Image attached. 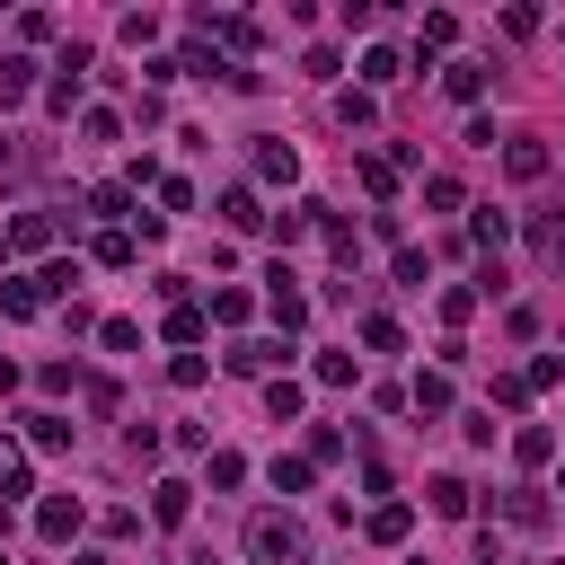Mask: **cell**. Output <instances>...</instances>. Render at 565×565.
<instances>
[{"instance_id": "6da1fadb", "label": "cell", "mask_w": 565, "mask_h": 565, "mask_svg": "<svg viewBox=\"0 0 565 565\" xmlns=\"http://www.w3.org/2000/svg\"><path fill=\"white\" fill-rule=\"evenodd\" d=\"M247 556H256V565H309V530H300L291 512H256V521H247Z\"/></svg>"}, {"instance_id": "7a4b0ae2", "label": "cell", "mask_w": 565, "mask_h": 565, "mask_svg": "<svg viewBox=\"0 0 565 565\" xmlns=\"http://www.w3.org/2000/svg\"><path fill=\"white\" fill-rule=\"evenodd\" d=\"M265 309H274V327H300V318H309V291L291 282V265L265 274Z\"/></svg>"}, {"instance_id": "3957f363", "label": "cell", "mask_w": 565, "mask_h": 565, "mask_svg": "<svg viewBox=\"0 0 565 565\" xmlns=\"http://www.w3.org/2000/svg\"><path fill=\"white\" fill-rule=\"evenodd\" d=\"M282 353H291V344H274V335H238V344H230L221 362H230V371H247V380H265V371H274Z\"/></svg>"}, {"instance_id": "277c9868", "label": "cell", "mask_w": 565, "mask_h": 565, "mask_svg": "<svg viewBox=\"0 0 565 565\" xmlns=\"http://www.w3.org/2000/svg\"><path fill=\"white\" fill-rule=\"evenodd\" d=\"M44 238H53V221H44V212H18V221L0 230V256H35Z\"/></svg>"}, {"instance_id": "5b68a950", "label": "cell", "mask_w": 565, "mask_h": 565, "mask_svg": "<svg viewBox=\"0 0 565 565\" xmlns=\"http://www.w3.org/2000/svg\"><path fill=\"white\" fill-rule=\"evenodd\" d=\"M35 530H44L53 547H62V539L79 530V494H44V503H35Z\"/></svg>"}, {"instance_id": "8992f818", "label": "cell", "mask_w": 565, "mask_h": 565, "mask_svg": "<svg viewBox=\"0 0 565 565\" xmlns=\"http://www.w3.org/2000/svg\"><path fill=\"white\" fill-rule=\"evenodd\" d=\"M150 512H159V521L177 530V521L194 512V486H185V477H159V486H150Z\"/></svg>"}, {"instance_id": "52a82bcc", "label": "cell", "mask_w": 565, "mask_h": 565, "mask_svg": "<svg viewBox=\"0 0 565 565\" xmlns=\"http://www.w3.org/2000/svg\"><path fill=\"white\" fill-rule=\"evenodd\" d=\"M256 177L291 185V177H300V150H291V141H256Z\"/></svg>"}, {"instance_id": "ba28073f", "label": "cell", "mask_w": 565, "mask_h": 565, "mask_svg": "<svg viewBox=\"0 0 565 565\" xmlns=\"http://www.w3.org/2000/svg\"><path fill=\"white\" fill-rule=\"evenodd\" d=\"M512 459H521V468H547V459H556V433H547V424H521V433H512Z\"/></svg>"}, {"instance_id": "9c48e42d", "label": "cell", "mask_w": 565, "mask_h": 565, "mask_svg": "<svg viewBox=\"0 0 565 565\" xmlns=\"http://www.w3.org/2000/svg\"><path fill=\"white\" fill-rule=\"evenodd\" d=\"M503 168L530 185V177H547V141H503Z\"/></svg>"}, {"instance_id": "30bf717a", "label": "cell", "mask_w": 565, "mask_h": 565, "mask_svg": "<svg viewBox=\"0 0 565 565\" xmlns=\"http://www.w3.org/2000/svg\"><path fill=\"white\" fill-rule=\"evenodd\" d=\"M203 26H212V35H221V44H230V53H247V44H256V18H230V9H221V18H212V9H203Z\"/></svg>"}, {"instance_id": "8fae6325", "label": "cell", "mask_w": 565, "mask_h": 565, "mask_svg": "<svg viewBox=\"0 0 565 565\" xmlns=\"http://www.w3.org/2000/svg\"><path fill=\"white\" fill-rule=\"evenodd\" d=\"M441 88H450L459 106H477V97H486V71H477V62H450V71H441Z\"/></svg>"}, {"instance_id": "7c38bea8", "label": "cell", "mask_w": 565, "mask_h": 565, "mask_svg": "<svg viewBox=\"0 0 565 565\" xmlns=\"http://www.w3.org/2000/svg\"><path fill=\"white\" fill-rule=\"evenodd\" d=\"M406 397H415L424 415H441V406H450V371H415V388H406Z\"/></svg>"}, {"instance_id": "4fadbf2b", "label": "cell", "mask_w": 565, "mask_h": 565, "mask_svg": "<svg viewBox=\"0 0 565 565\" xmlns=\"http://www.w3.org/2000/svg\"><path fill=\"white\" fill-rule=\"evenodd\" d=\"M424 503H433L441 521H459V512H468V486H459V477H433V486H424Z\"/></svg>"}, {"instance_id": "5bb4252c", "label": "cell", "mask_w": 565, "mask_h": 565, "mask_svg": "<svg viewBox=\"0 0 565 565\" xmlns=\"http://www.w3.org/2000/svg\"><path fill=\"white\" fill-rule=\"evenodd\" d=\"M406 530H415V512H406V503H380V512H371V539H380V547H397Z\"/></svg>"}, {"instance_id": "9a60e30c", "label": "cell", "mask_w": 565, "mask_h": 565, "mask_svg": "<svg viewBox=\"0 0 565 565\" xmlns=\"http://www.w3.org/2000/svg\"><path fill=\"white\" fill-rule=\"evenodd\" d=\"M26 88H35V62H26V53H9V62H0V106H18Z\"/></svg>"}, {"instance_id": "2e32d148", "label": "cell", "mask_w": 565, "mask_h": 565, "mask_svg": "<svg viewBox=\"0 0 565 565\" xmlns=\"http://www.w3.org/2000/svg\"><path fill=\"white\" fill-rule=\"evenodd\" d=\"M18 494H26V450L0 441V503H18Z\"/></svg>"}, {"instance_id": "e0dca14e", "label": "cell", "mask_w": 565, "mask_h": 565, "mask_svg": "<svg viewBox=\"0 0 565 565\" xmlns=\"http://www.w3.org/2000/svg\"><path fill=\"white\" fill-rule=\"evenodd\" d=\"M371 115H380V106H371V88H344V97H335V124H344V132H362Z\"/></svg>"}, {"instance_id": "ac0fdd59", "label": "cell", "mask_w": 565, "mask_h": 565, "mask_svg": "<svg viewBox=\"0 0 565 565\" xmlns=\"http://www.w3.org/2000/svg\"><path fill=\"white\" fill-rule=\"evenodd\" d=\"M88 212H97V221H132V185H97Z\"/></svg>"}, {"instance_id": "d6986e66", "label": "cell", "mask_w": 565, "mask_h": 565, "mask_svg": "<svg viewBox=\"0 0 565 565\" xmlns=\"http://www.w3.org/2000/svg\"><path fill=\"white\" fill-rule=\"evenodd\" d=\"M221 221H230V230H256L265 212H256V194H247V185H230V194H221Z\"/></svg>"}, {"instance_id": "ffe728a7", "label": "cell", "mask_w": 565, "mask_h": 565, "mask_svg": "<svg viewBox=\"0 0 565 565\" xmlns=\"http://www.w3.org/2000/svg\"><path fill=\"white\" fill-rule=\"evenodd\" d=\"M0 309H9V318H35V309H44V291H35V274H18V282L0 291Z\"/></svg>"}, {"instance_id": "44dd1931", "label": "cell", "mask_w": 565, "mask_h": 565, "mask_svg": "<svg viewBox=\"0 0 565 565\" xmlns=\"http://www.w3.org/2000/svg\"><path fill=\"white\" fill-rule=\"evenodd\" d=\"M203 335V309L194 300H168V344H194Z\"/></svg>"}, {"instance_id": "7402d4cb", "label": "cell", "mask_w": 565, "mask_h": 565, "mask_svg": "<svg viewBox=\"0 0 565 565\" xmlns=\"http://www.w3.org/2000/svg\"><path fill=\"white\" fill-rule=\"evenodd\" d=\"M362 344H371V353H397L406 335H397V318H388V309H371V318H362Z\"/></svg>"}, {"instance_id": "603a6c76", "label": "cell", "mask_w": 565, "mask_h": 565, "mask_svg": "<svg viewBox=\"0 0 565 565\" xmlns=\"http://www.w3.org/2000/svg\"><path fill=\"white\" fill-rule=\"evenodd\" d=\"M265 415L291 424V415H300V380H265Z\"/></svg>"}, {"instance_id": "cb8c5ba5", "label": "cell", "mask_w": 565, "mask_h": 565, "mask_svg": "<svg viewBox=\"0 0 565 565\" xmlns=\"http://www.w3.org/2000/svg\"><path fill=\"white\" fill-rule=\"evenodd\" d=\"M26 441H35V450H62V441H71V415H26Z\"/></svg>"}, {"instance_id": "d4e9b609", "label": "cell", "mask_w": 565, "mask_h": 565, "mask_svg": "<svg viewBox=\"0 0 565 565\" xmlns=\"http://www.w3.org/2000/svg\"><path fill=\"white\" fill-rule=\"evenodd\" d=\"M309 477H318V468H309L300 450H291V459H274V494H309Z\"/></svg>"}, {"instance_id": "484cf974", "label": "cell", "mask_w": 565, "mask_h": 565, "mask_svg": "<svg viewBox=\"0 0 565 565\" xmlns=\"http://www.w3.org/2000/svg\"><path fill=\"white\" fill-rule=\"evenodd\" d=\"M362 185L388 203V194H397V159H380V150H371V159H362Z\"/></svg>"}, {"instance_id": "4316f807", "label": "cell", "mask_w": 565, "mask_h": 565, "mask_svg": "<svg viewBox=\"0 0 565 565\" xmlns=\"http://www.w3.org/2000/svg\"><path fill=\"white\" fill-rule=\"evenodd\" d=\"M300 459H309V468H327V459H344V433H335V424H318V433H309V450H300Z\"/></svg>"}, {"instance_id": "83f0119b", "label": "cell", "mask_w": 565, "mask_h": 565, "mask_svg": "<svg viewBox=\"0 0 565 565\" xmlns=\"http://www.w3.org/2000/svg\"><path fill=\"white\" fill-rule=\"evenodd\" d=\"M362 79H371V88H388V79H397V53H388V44H371V53H362Z\"/></svg>"}, {"instance_id": "f1b7e54d", "label": "cell", "mask_w": 565, "mask_h": 565, "mask_svg": "<svg viewBox=\"0 0 565 565\" xmlns=\"http://www.w3.org/2000/svg\"><path fill=\"white\" fill-rule=\"evenodd\" d=\"M44 106H53V115H71V106H79V71H53V88H44Z\"/></svg>"}, {"instance_id": "f546056e", "label": "cell", "mask_w": 565, "mask_h": 565, "mask_svg": "<svg viewBox=\"0 0 565 565\" xmlns=\"http://www.w3.org/2000/svg\"><path fill=\"white\" fill-rule=\"evenodd\" d=\"M468 238H477V247H503V238H512V221H503V212H477V221H468Z\"/></svg>"}, {"instance_id": "4dcf8cb0", "label": "cell", "mask_w": 565, "mask_h": 565, "mask_svg": "<svg viewBox=\"0 0 565 565\" xmlns=\"http://www.w3.org/2000/svg\"><path fill=\"white\" fill-rule=\"evenodd\" d=\"M97 344H106V353H132V344H141V327H132V318H106V327H97Z\"/></svg>"}, {"instance_id": "1f68e13d", "label": "cell", "mask_w": 565, "mask_h": 565, "mask_svg": "<svg viewBox=\"0 0 565 565\" xmlns=\"http://www.w3.org/2000/svg\"><path fill=\"white\" fill-rule=\"evenodd\" d=\"M97 265H132V230H106L97 238Z\"/></svg>"}, {"instance_id": "d6a6232c", "label": "cell", "mask_w": 565, "mask_h": 565, "mask_svg": "<svg viewBox=\"0 0 565 565\" xmlns=\"http://www.w3.org/2000/svg\"><path fill=\"white\" fill-rule=\"evenodd\" d=\"M212 318L221 327H247V291H212Z\"/></svg>"}, {"instance_id": "836d02e7", "label": "cell", "mask_w": 565, "mask_h": 565, "mask_svg": "<svg viewBox=\"0 0 565 565\" xmlns=\"http://www.w3.org/2000/svg\"><path fill=\"white\" fill-rule=\"evenodd\" d=\"M318 380L327 388H353V353H318Z\"/></svg>"}, {"instance_id": "e575fe53", "label": "cell", "mask_w": 565, "mask_h": 565, "mask_svg": "<svg viewBox=\"0 0 565 565\" xmlns=\"http://www.w3.org/2000/svg\"><path fill=\"white\" fill-rule=\"evenodd\" d=\"M503 512H512V521H521V530H539V521H547V503H539V494H530V486H521V494H512V503H503Z\"/></svg>"}, {"instance_id": "d590c367", "label": "cell", "mask_w": 565, "mask_h": 565, "mask_svg": "<svg viewBox=\"0 0 565 565\" xmlns=\"http://www.w3.org/2000/svg\"><path fill=\"white\" fill-rule=\"evenodd\" d=\"M521 380H530V388H556V380H565V353H539V362H530Z\"/></svg>"}]
</instances>
